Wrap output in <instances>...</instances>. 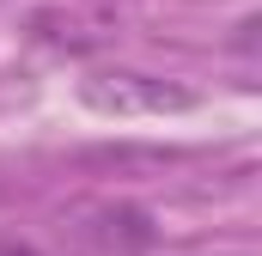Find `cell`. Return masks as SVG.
I'll return each instance as SVG.
<instances>
[{
  "instance_id": "obj_1",
  "label": "cell",
  "mask_w": 262,
  "mask_h": 256,
  "mask_svg": "<svg viewBox=\"0 0 262 256\" xmlns=\"http://www.w3.org/2000/svg\"><path fill=\"white\" fill-rule=\"evenodd\" d=\"M79 98L104 116H165V110H189L195 92L189 86H171V79H152V73H128V67H104L79 86Z\"/></svg>"
},
{
  "instance_id": "obj_2",
  "label": "cell",
  "mask_w": 262,
  "mask_h": 256,
  "mask_svg": "<svg viewBox=\"0 0 262 256\" xmlns=\"http://www.w3.org/2000/svg\"><path fill=\"white\" fill-rule=\"evenodd\" d=\"M0 256H37V250H31V244H12V238H6V244H0Z\"/></svg>"
}]
</instances>
